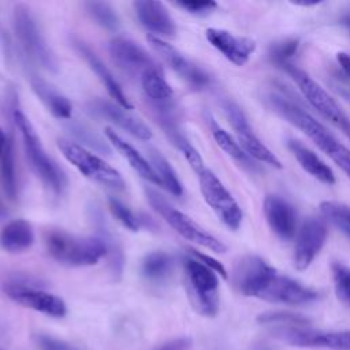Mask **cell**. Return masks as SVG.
<instances>
[{"mask_svg":"<svg viewBox=\"0 0 350 350\" xmlns=\"http://www.w3.org/2000/svg\"><path fill=\"white\" fill-rule=\"evenodd\" d=\"M148 44L153 51L163 59V62L178 75L180 77L190 88L204 89L211 83L209 75L197 64L185 57L176 48L168 44L165 40L148 34Z\"/></svg>","mask_w":350,"mask_h":350,"instance_id":"obj_15","label":"cell"},{"mask_svg":"<svg viewBox=\"0 0 350 350\" xmlns=\"http://www.w3.org/2000/svg\"><path fill=\"white\" fill-rule=\"evenodd\" d=\"M176 5H179L180 8H183L187 12H190L193 15H198V16H205V15L211 14L217 7V4L211 0H205V1L183 0V1H178Z\"/></svg>","mask_w":350,"mask_h":350,"instance_id":"obj_40","label":"cell"},{"mask_svg":"<svg viewBox=\"0 0 350 350\" xmlns=\"http://www.w3.org/2000/svg\"><path fill=\"white\" fill-rule=\"evenodd\" d=\"M172 107L164 108V109H154L157 112V122L160 127L163 129L164 134L168 137L171 144L185 156L190 167L197 172H202L205 170L202 157L200 156L198 150L193 146V144L187 139V137L179 130V126L175 120V116L172 113Z\"/></svg>","mask_w":350,"mask_h":350,"instance_id":"obj_21","label":"cell"},{"mask_svg":"<svg viewBox=\"0 0 350 350\" xmlns=\"http://www.w3.org/2000/svg\"><path fill=\"white\" fill-rule=\"evenodd\" d=\"M108 205H109V211L112 212V215L116 217L118 221H120L130 231H138L139 219L122 201L111 197L108 200Z\"/></svg>","mask_w":350,"mask_h":350,"instance_id":"obj_38","label":"cell"},{"mask_svg":"<svg viewBox=\"0 0 350 350\" xmlns=\"http://www.w3.org/2000/svg\"><path fill=\"white\" fill-rule=\"evenodd\" d=\"M206 122L209 126V130L212 133L213 139L216 141L217 146L227 153L232 160H235L239 165H242L246 170H256V164L253 163V159L250 156H247V153L241 148V145L238 144L237 139H234L232 135H230L224 129H221L216 120L213 119V116L211 113H206Z\"/></svg>","mask_w":350,"mask_h":350,"instance_id":"obj_28","label":"cell"},{"mask_svg":"<svg viewBox=\"0 0 350 350\" xmlns=\"http://www.w3.org/2000/svg\"><path fill=\"white\" fill-rule=\"evenodd\" d=\"M89 108L98 116L109 120L119 129L124 130L126 133H129L130 135L141 141H149L152 138L150 129L142 120L131 115L126 108L120 107L116 103L103 100V98H96L90 101Z\"/></svg>","mask_w":350,"mask_h":350,"instance_id":"obj_18","label":"cell"},{"mask_svg":"<svg viewBox=\"0 0 350 350\" xmlns=\"http://www.w3.org/2000/svg\"><path fill=\"white\" fill-rule=\"evenodd\" d=\"M0 165V178L4 193L8 198H15L16 196V172H15V156H14V144L11 139H7L4 152L1 154Z\"/></svg>","mask_w":350,"mask_h":350,"instance_id":"obj_32","label":"cell"},{"mask_svg":"<svg viewBox=\"0 0 350 350\" xmlns=\"http://www.w3.org/2000/svg\"><path fill=\"white\" fill-rule=\"evenodd\" d=\"M260 324H269L278 327H308L309 320L301 314L291 312H268L257 317Z\"/></svg>","mask_w":350,"mask_h":350,"instance_id":"obj_36","label":"cell"},{"mask_svg":"<svg viewBox=\"0 0 350 350\" xmlns=\"http://www.w3.org/2000/svg\"><path fill=\"white\" fill-rule=\"evenodd\" d=\"M89 15L107 30H116L119 27V18L115 10L103 1H89L85 4Z\"/></svg>","mask_w":350,"mask_h":350,"instance_id":"obj_34","label":"cell"},{"mask_svg":"<svg viewBox=\"0 0 350 350\" xmlns=\"http://www.w3.org/2000/svg\"><path fill=\"white\" fill-rule=\"evenodd\" d=\"M12 25L16 40L22 46L23 52L42 68L51 72H56L59 70L57 59L48 46L34 18L26 7H15Z\"/></svg>","mask_w":350,"mask_h":350,"instance_id":"obj_8","label":"cell"},{"mask_svg":"<svg viewBox=\"0 0 350 350\" xmlns=\"http://www.w3.org/2000/svg\"><path fill=\"white\" fill-rule=\"evenodd\" d=\"M149 163L153 167L160 185L163 187H165L172 196L175 197H180L183 194V187L182 183L175 172V170L172 168V165L168 163V160L157 150L150 149L149 150Z\"/></svg>","mask_w":350,"mask_h":350,"instance_id":"obj_29","label":"cell"},{"mask_svg":"<svg viewBox=\"0 0 350 350\" xmlns=\"http://www.w3.org/2000/svg\"><path fill=\"white\" fill-rule=\"evenodd\" d=\"M191 346V339L190 338H176L174 340H170L156 350H189Z\"/></svg>","mask_w":350,"mask_h":350,"instance_id":"obj_42","label":"cell"},{"mask_svg":"<svg viewBox=\"0 0 350 350\" xmlns=\"http://www.w3.org/2000/svg\"><path fill=\"white\" fill-rule=\"evenodd\" d=\"M200 190L205 202L216 213L220 221L232 231H237L242 223V211L231 193L221 180L208 168L198 174Z\"/></svg>","mask_w":350,"mask_h":350,"instance_id":"obj_10","label":"cell"},{"mask_svg":"<svg viewBox=\"0 0 350 350\" xmlns=\"http://www.w3.org/2000/svg\"><path fill=\"white\" fill-rule=\"evenodd\" d=\"M336 60H338V64L340 66V68L343 70V72L350 78V53L339 52L336 55Z\"/></svg>","mask_w":350,"mask_h":350,"instance_id":"obj_43","label":"cell"},{"mask_svg":"<svg viewBox=\"0 0 350 350\" xmlns=\"http://www.w3.org/2000/svg\"><path fill=\"white\" fill-rule=\"evenodd\" d=\"M57 146L63 156L86 178L113 190H124L126 183L120 172L97 154L67 139H59Z\"/></svg>","mask_w":350,"mask_h":350,"instance_id":"obj_7","label":"cell"},{"mask_svg":"<svg viewBox=\"0 0 350 350\" xmlns=\"http://www.w3.org/2000/svg\"><path fill=\"white\" fill-rule=\"evenodd\" d=\"M75 48L79 52V55L86 60V63L89 64L90 70L97 75V78L100 79V82L104 85V88L107 89L108 94L115 100L116 104H119L120 107L126 108L127 111H130L133 108L131 103L129 101V98L126 97L122 86L119 85V82L116 81V78L113 77V74L109 71V68L100 60V57L90 49L88 48L85 44L82 42H75Z\"/></svg>","mask_w":350,"mask_h":350,"instance_id":"obj_22","label":"cell"},{"mask_svg":"<svg viewBox=\"0 0 350 350\" xmlns=\"http://www.w3.org/2000/svg\"><path fill=\"white\" fill-rule=\"evenodd\" d=\"M14 120L21 131L23 148L30 165L41 180L56 194H60L66 186V176L57 164L46 154L33 124L27 116L19 109L14 108Z\"/></svg>","mask_w":350,"mask_h":350,"instance_id":"obj_4","label":"cell"},{"mask_svg":"<svg viewBox=\"0 0 350 350\" xmlns=\"http://www.w3.org/2000/svg\"><path fill=\"white\" fill-rule=\"evenodd\" d=\"M294 4H297V5H316V4H319V1H294Z\"/></svg>","mask_w":350,"mask_h":350,"instance_id":"obj_48","label":"cell"},{"mask_svg":"<svg viewBox=\"0 0 350 350\" xmlns=\"http://www.w3.org/2000/svg\"><path fill=\"white\" fill-rule=\"evenodd\" d=\"M105 135L108 138V141L113 145V148L120 153L122 157H124L127 160V163L130 164V167L138 174L141 175L144 179L160 185V180L153 170V167L150 165L149 160H146L131 144H129L127 141H124L115 130L107 127L105 129ZM161 186V185H160Z\"/></svg>","mask_w":350,"mask_h":350,"instance_id":"obj_25","label":"cell"},{"mask_svg":"<svg viewBox=\"0 0 350 350\" xmlns=\"http://www.w3.org/2000/svg\"><path fill=\"white\" fill-rule=\"evenodd\" d=\"M346 135H347V137H349V138H350V131H349V133H347V134H346Z\"/></svg>","mask_w":350,"mask_h":350,"instance_id":"obj_49","label":"cell"},{"mask_svg":"<svg viewBox=\"0 0 350 350\" xmlns=\"http://www.w3.org/2000/svg\"><path fill=\"white\" fill-rule=\"evenodd\" d=\"M223 109L231 127L235 131L238 144L247 153V156L257 161L272 165L275 168H282L280 160L260 141V138L253 131L247 118L245 116L243 111L231 100L223 101Z\"/></svg>","mask_w":350,"mask_h":350,"instance_id":"obj_12","label":"cell"},{"mask_svg":"<svg viewBox=\"0 0 350 350\" xmlns=\"http://www.w3.org/2000/svg\"><path fill=\"white\" fill-rule=\"evenodd\" d=\"M141 86L154 109L172 107V88L159 67L149 68L141 74Z\"/></svg>","mask_w":350,"mask_h":350,"instance_id":"obj_24","label":"cell"},{"mask_svg":"<svg viewBox=\"0 0 350 350\" xmlns=\"http://www.w3.org/2000/svg\"><path fill=\"white\" fill-rule=\"evenodd\" d=\"M283 70L293 78L306 101L327 120L339 127L345 134L350 131V119L338 105V103L321 88L309 74L293 63L286 64Z\"/></svg>","mask_w":350,"mask_h":350,"instance_id":"obj_9","label":"cell"},{"mask_svg":"<svg viewBox=\"0 0 350 350\" xmlns=\"http://www.w3.org/2000/svg\"><path fill=\"white\" fill-rule=\"evenodd\" d=\"M0 350H1V349H0Z\"/></svg>","mask_w":350,"mask_h":350,"instance_id":"obj_50","label":"cell"},{"mask_svg":"<svg viewBox=\"0 0 350 350\" xmlns=\"http://www.w3.org/2000/svg\"><path fill=\"white\" fill-rule=\"evenodd\" d=\"M4 293L14 302L51 317H63L67 313L64 301L48 291L37 288L26 279H12L4 284Z\"/></svg>","mask_w":350,"mask_h":350,"instance_id":"obj_11","label":"cell"},{"mask_svg":"<svg viewBox=\"0 0 350 350\" xmlns=\"http://www.w3.org/2000/svg\"><path fill=\"white\" fill-rule=\"evenodd\" d=\"M189 252H190V254L194 257V258H197L198 261H201L204 265H206L208 268H211L212 271H215L217 275H220L221 278H227V271H226V268L223 267V264L220 262V261H217L216 258H213V257H211V256H208V254H205V253H201V252H198V250H194V249H189Z\"/></svg>","mask_w":350,"mask_h":350,"instance_id":"obj_41","label":"cell"},{"mask_svg":"<svg viewBox=\"0 0 350 350\" xmlns=\"http://www.w3.org/2000/svg\"><path fill=\"white\" fill-rule=\"evenodd\" d=\"M321 216L335 226L350 241V206L338 201H323L320 204Z\"/></svg>","mask_w":350,"mask_h":350,"instance_id":"obj_31","label":"cell"},{"mask_svg":"<svg viewBox=\"0 0 350 350\" xmlns=\"http://www.w3.org/2000/svg\"><path fill=\"white\" fill-rule=\"evenodd\" d=\"M34 230L27 220H11L0 231V247L8 253H21L34 243Z\"/></svg>","mask_w":350,"mask_h":350,"instance_id":"obj_26","label":"cell"},{"mask_svg":"<svg viewBox=\"0 0 350 350\" xmlns=\"http://www.w3.org/2000/svg\"><path fill=\"white\" fill-rule=\"evenodd\" d=\"M134 8L141 25L148 29L152 36L159 38L175 36L176 25L161 1L139 0L134 3Z\"/></svg>","mask_w":350,"mask_h":350,"instance_id":"obj_20","label":"cell"},{"mask_svg":"<svg viewBox=\"0 0 350 350\" xmlns=\"http://www.w3.org/2000/svg\"><path fill=\"white\" fill-rule=\"evenodd\" d=\"M7 215H8V212H7V208H5L4 202H3V200L0 198V220H1V219H4Z\"/></svg>","mask_w":350,"mask_h":350,"instance_id":"obj_47","label":"cell"},{"mask_svg":"<svg viewBox=\"0 0 350 350\" xmlns=\"http://www.w3.org/2000/svg\"><path fill=\"white\" fill-rule=\"evenodd\" d=\"M5 144H7V138H5L4 131H3L1 127H0V157H1V154H3V152H4Z\"/></svg>","mask_w":350,"mask_h":350,"instance_id":"obj_44","label":"cell"},{"mask_svg":"<svg viewBox=\"0 0 350 350\" xmlns=\"http://www.w3.org/2000/svg\"><path fill=\"white\" fill-rule=\"evenodd\" d=\"M287 148L298 161V164L302 167L304 171H306L309 175H312L314 179L320 180L324 185H334L335 183V175L331 167H328L313 150H310L308 146L301 144L299 141L294 138L287 139Z\"/></svg>","mask_w":350,"mask_h":350,"instance_id":"obj_23","label":"cell"},{"mask_svg":"<svg viewBox=\"0 0 350 350\" xmlns=\"http://www.w3.org/2000/svg\"><path fill=\"white\" fill-rule=\"evenodd\" d=\"M186 290L194 309L213 317L219 312V279L217 273L194 257L183 258Z\"/></svg>","mask_w":350,"mask_h":350,"instance_id":"obj_5","label":"cell"},{"mask_svg":"<svg viewBox=\"0 0 350 350\" xmlns=\"http://www.w3.org/2000/svg\"><path fill=\"white\" fill-rule=\"evenodd\" d=\"M234 283L239 293L268 302L305 305L317 298V291L295 279L279 273L258 256H243L234 269Z\"/></svg>","mask_w":350,"mask_h":350,"instance_id":"obj_1","label":"cell"},{"mask_svg":"<svg viewBox=\"0 0 350 350\" xmlns=\"http://www.w3.org/2000/svg\"><path fill=\"white\" fill-rule=\"evenodd\" d=\"M145 194L149 201V204L165 219V221L185 239L197 243L202 247H206L215 253H224L227 250V246L205 231L200 224H197L191 217H189L186 213L175 209L172 205H170L157 191H154L150 187H145Z\"/></svg>","mask_w":350,"mask_h":350,"instance_id":"obj_6","label":"cell"},{"mask_svg":"<svg viewBox=\"0 0 350 350\" xmlns=\"http://www.w3.org/2000/svg\"><path fill=\"white\" fill-rule=\"evenodd\" d=\"M331 272L338 299L350 306V268L339 261H332Z\"/></svg>","mask_w":350,"mask_h":350,"instance_id":"obj_35","label":"cell"},{"mask_svg":"<svg viewBox=\"0 0 350 350\" xmlns=\"http://www.w3.org/2000/svg\"><path fill=\"white\" fill-rule=\"evenodd\" d=\"M338 93L345 98V100H347L349 103H350V90L349 89H343V88H339L338 89Z\"/></svg>","mask_w":350,"mask_h":350,"instance_id":"obj_46","label":"cell"},{"mask_svg":"<svg viewBox=\"0 0 350 350\" xmlns=\"http://www.w3.org/2000/svg\"><path fill=\"white\" fill-rule=\"evenodd\" d=\"M340 23L350 31V12L345 14V15L340 18Z\"/></svg>","mask_w":350,"mask_h":350,"instance_id":"obj_45","label":"cell"},{"mask_svg":"<svg viewBox=\"0 0 350 350\" xmlns=\"http://www.w3.org/2000/svg\"><path fill=\"white\" fill-rule=\"evenodd\" d=\"M174 267V258L165 252H152L146 254L141 264V272L148 280L159 282L165 279Z\"/></svg>","mask_w":350,"mask_h":350,"instance_id":"obj_30","label":"cell"},{"mask_svg":"<svg viewBox=\"0 0 350 350\" xmlns=\"http://www.w3.org/2000/svg\"><path fill=\"white\" fill-rule=\"evenodd\" d=\"M209 44L235 66H245L256 51V41L249 37L235 36L228 30L209 27L205 31Z\"/></svg>","mask_w":350,"mask_h":350,"instance_id":"obj_16","label":"cell"},{"mask_svg":"<svg viewBox=\"0 0 350 350\" xmlns=\"http://www.w3.org/2000/svg\"><path fill=\"white\" fill-rule=\"evenodd\" d=\"M44 242L53 260L70 267L94 265L108 254V245L103 237H77L63 230H51L45 234Z\"/></svg>","mask_w":350,"mask_h":350,"instance_id":"obj_3","label":"cell"},{"mask_svg":"<svg viewBox=\"0 0 350 350\" xmlns=\"http://www.w3.org/2000/svg\"><path fill=\"white\" fill-rule=\"evenodd\" d=\"M109 53L112 60L129 74H142L144 71L157 67L153 57L138 42L126 38L115 37L109 41Z\"/></svg>","mask_w":350,"mask_h":350,"instance_id":"obj_17","label":"cell"},{"mask_svg":"<svg viewBox=\"0 0 350 350\" xmlns=\"http://www.w3.org/2000/svg\"><path fill=\"white\" fill-rule=\"evenodd\" d=\"M34 340L40 350H81L68 342H64L62 339H57L45 334H37L34 336Z\"/></svg>","mask_w":350,"mask_h":350,"instance_id":"obj_39","label":"cell"},{"mask_svg":"<svg viewBox=\"0 0 350 350\" xmlns=\"http://www.w3.org/2000/svg\"><path fill=\"white\" fill-rule=\"evenodd\" d=\"M68 131L78 142L82 144L83 148L88 146V148H92L93 150H97L98 153H104V154H108L111 152L108 145L104 142V139L83 124L72 122L68 126Z\"/></svg>","mask_w":350,"mask_h":350,"instance_id":"obj_33","label":"cell"},{"mask_svg":"<svg viewBox=\"0 0 350 350\" xmlns=\"http://www.w3.org/2000/svg\"><path fill=\"white\" fill-rule=\"evenodd\" d=\"M272 332L278 339L291 346L350 350V329L316 331L309 327H278Z\"/></svg>","mask_w":350,"mask_h":350,"instance_id":"obj_13","label":"cell"},{"mask_svg":"<svg viewBox=\"0 0 350 350\" xmlns=\"http://www.w3.org/2000/svg\"><path fill=\"white\" fill-rule=\"evenodd\" d=\"M327 234L328 228L324 217L309 216L304 220L295 235L293 256L294 267L298 271H305L309 268V265L323 249Z\"/></svg>","mask_w":350,"mask_h":350,"instance_id":"obj_14","label":"cell"},{"mask_svg":"<svg viewBox=\"0 0 350 350\" xmlns=\"http://www.w3.org/2000/svg\"><path fill=\"white\" fill-rule=\"evenodd\" d=\"M262 211L269 228L283 241H290L297 235V213L284 198L268 194L264 198Z\"/></svg>","mask_w":350,"mask_h":350,"instance_id":"obj_19","label":"cell"},{"mask_svg":"<svg viewBox=\"0 0 350 350\" xmlns=\"http://www.w3.org/2000/svg\"><path fill=\"white\" fill-rule=\"evenodd\" d=\"M298 46H299V42L295 38H290V40H284L282 42H278V44L271 46L269 59L278 67L283 68L286 64L291 63L290 60L297 53Z\"/></svg>","mask_w":350,"mask_h":350,"instance_id":"obj_37","label":"cell"},{"mask_svg":"<svg viewBox=\"0 0 350 350\" xmlns=\"http://www.w3.org/2000/svg\"><path fill=\"white\" fill-rule=\"evenodd\" d=\"M30 85L36 96L45 104V107L59 119H70L72 112V105L70 100L53 89L48 82L38 77H33L30 79Z\"/></svg>","mask_w":350,"mask_h":350,"instance_id":"obj_27","label":"cell"},{"mask_svg":"<svg viewBox=\"0 0 350 350\" xmlns=\"http://www.w3.org/2000/svg\"><path fill=\"white\" fill-rule=\"evenodd\" d=\"M273 111L290 124L301 130L323 153H325L350 178V149L309 112L283 96L271 94L268 98Z\"/></svg>","mask_w":350,"mask_h":350,"instance_id":"obj_2","label":"cell"}]
</instances>
